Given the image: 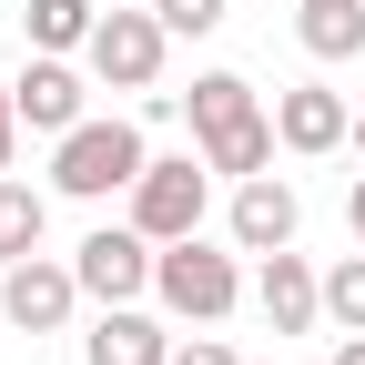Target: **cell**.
<instances>
[{
    "label": "cell",
    "mask_w": 365,
    "mask_h": 365,
    "mask_svg": "<svg viewBox=\"0 0 365 365\" xmlns=\"http://www.w3.org/2000/svg\"><path fill=\"white\" fill-rule=\"evenodd\" d=\"M182 112H193V153L223 173V182H244V173H274V102L244 81V71H193V91H182Z\"/></svg>",
    "instance_id": "cell-1"
},
{
    "label": "cell",
    "mask_w": 365,
    "mask_h": 365,
    "mask_svg": "<svg viewBox=\"0 0 365 365\" xmlns=\"http://www.w3.org/2000/svg\"><path fill=\"white\" fill-rule=\"evenodd\" d=\"M143 163H153V143H143L132 112H81L61 143H51V193L61 203H112V193L143 182Z\"/></svg>",
    "instance_id": "cell-2"
},
{
    "label": "cell",
    "mask_w": 365,
    "mask_h": 365,
    "mask_svg": "<svg viewBox=\"0 0 365 365\" xmlns=\"http://www.w3.org/2000/svg\"><path fill=\"white\" fill-rule=\"evenodd\" d=\"M244 244L223 234V244H203V234H182V244H163V264H153V304L173 314V325H223V314L244 304V264H234Z\"/></svg>",
    "instance_id": "cell-3"
},
{
    "label": "cell",
    "mask_w": 365,
    "mask_h": 365,
    "mask_svg": "<svg viewBox=\"0 0 365 365\" xmlns=\"http://www.w3.org/2000/svg\"><path fill=\"white\" fill-rule=\"evenodd\" d=\"M122 213L143 223L153 244L203 234V213H213V163H203V153H153V163H143V182L122 193Z\"/></svg>",
    "instance_id": "cell-4"
},
{
    "label": "cell",
    "mask_w": 365,
    "mask_h": 365,
    "mask_svg": "<svg viewBox=\"0 0 365 365\" xmlns=\"http://www.w3.org/2000/svg\"><path fill=\"white\" fill-rule=\"evenodd\" d=\"M153 264H163V244L143 234V223H91V234L71 244V274H81V294L91 304H143L153 294Z\"/></svg>",
    "instance_id": "cell-5"
},
{
    "label": "cell",
    "mask_w": 365,
    "mask_h": 365,
    "mask_svg": "<svg viewBox=\"0 0 365 365\" xmlns=\"http://www.w3.org/2000/svg\"><path fill=\"white\" fill-rule=\"evenodd\" d=\"M91 81L102 91H163V61H173V31L163 11L143 0V11H102V31H91Z\"/></svg>",
    "instance_id": "cell-6"
},
{
    "label": "cell",
    "mask_w": 365,
    "mask_h": 365,
    "mask_svg": "<svg viewBox=\"0 0 365 365\" xmlns=\"http://www.w3.org/2000/svg\"><path fill=\"white\" fill-rule=\"evenodd\" d=\"M81 304H91V294H81L71 254H21V264H0V325H11V335H61Z\"/></svg>",
    "instance_id": "cell-7"
},
{
    "label": "cell",
    "mask_w": 365,
    "mask_h": 365,
    "mask_svg": "<svg viewBox=\"0 0 365 365\" xmlns=\"http://www.w3.org/2000/svg\"><path fill=\"white\" fill-rule=\"evenodd\" d=\"M11 102H21V132L61 143V132L91 112V61H81V51H31V61L11 71Z\"/></svg>",
    "instance_id": "cell-8"
},
{
    "label": "cell",
    "mask_w": 365,
    "mask_h": 365,
    "mask_svg": "<svg viewBox=\"0 0 365 365\" xmlns=\"http://www.w3.org/2000/svg\"><path fill=\"white\" fill-rule=\"evenodd\" d=\"M274 143H284V153H345L355 143V102H345V91L335 81H284V91H274Z\"/></svg>",
    "instance_id": "cell-9"
},
{
    "label": "cell",
    "mask_w": 365,
    "mask_h": 365,
    "mask_svg": "<svg viewBox=\"0 0 365 365\" xmlns=\"http://www.w3.org/2000/svg\"><path fill=\"white\" fill-rule=\"evenodd\" d=\"M223 234H234L244 254H284V244L304 234V193H294L284 173H244L234 203H223Z\"/></svg>",
    "instance_id": "cell-10"
},
{
    "label": "cell",
    "mask_w": 365,
    "mask_h": 365,
    "mask_svg": "<svg viewBox=\"0 0 365 365\" xmlns=\"http://www.w3.org/2000/svg\"><path fill=\"white\" fill-rule=\"evenodd\" d=\"M254 314L274 335H314V325H325V274H314L294 244L284 254H254Z\"/></svg>",
    "instance_id": "cell-11"
},
{
    "label": "cell",
    "mask_w": 365,
    "mask_h": 365,
    "mask_svg": "<svg viewBox=\"0 0 365 365\" xmlns=\"http://www.w3.org/2000/svg\"><path fill=\"white\" fill-rule=\"evenodd\" d=\"M173 345L182 335H163L153 304H102L91 335H81V365H173Z\"/></svg>",
    "instance_id": "cell-12"
},
{
    "label": "cell",
    "mask_w": 365,
    "mask_h": 365,
    "mask_svg": "<svg viewBox=\"0 0 365 365\" xmlns=\"http://www.w3.org/2000/svg\"><path fill=\"white\" fill-rule=\"evenodd\" d=\"M294 41L314 61H365V0H294Z\"/></svg>",
    "instance_id": "cell-13"
},
{
    "label": "cell",
    "mask_w": 365,
    "mask_h": 365,
    "mask_svg": "<svg viewBox=\"0 0 365 365\" xmlns=\"http://www.w3.org/2000/svg\"><path fill=\"white\" fill-rule=\"evenodd\" d=\"M41 234H51V193H41V182H21V173H0V264L41 254Z\"/></svg>",
    "instance_id": "cell-14"
},
{
    "label": "cell",
    "mask_w": 365,
    "mask_h": 365,
    "mask_svg": "<svg viewBox=\"0 0 365 365\" xmlns=\"http://www.w3.org/2000/svg\"><path fill=\"white\" fill-rule=\"evenodd\" d=\"M91 31H102L91 0H21V41L31 51H91Z\"/></svg>",
    "instance_id": "cell-15"
},
{
    "label": "cell",
    "mask_w": 365,
    "mask_h": 365,
    "mask_svg": "<svg viewBox=\"0 0 365 365\" xmlns=\"http://www.w3.org/2000/svg\"><path fill=\"white\" fill-rule=\"evenodd\" d=\"M325 325H335V335H365V244L325 274Z\"/></svg>",
    "instance_id": "cell-16"
},
{
    "label": "cell",
    "mask_w": 365,
    "mask_h": 365,
    "mask_svg": "<svg viewBox=\"0 0 365 365\" xmlns=\"http://www.w3.org/2000/svg\"><path fill=\"white\" fill-rule=\"evenodd\" d=\"M153 11H163L173 41H213L223 21H234V0H153Z\"/></svg>",
    "instance_id": "cell-17"
},
{
    "label": "cell",
    "mask_w": 365,
    "mask_h": 365,
    "mask_svg": "<svg viewBox=\"0 0 365 365\" xmlns=\"http://www.w3.org/2000/svg\"><path fill=\"white\" fill-rule=\"evenodd\" d=\"M173 365H244V355H234V345H223L213 325H193V335H182V345H173Z\"/></svg>",
    "instance_id": "cell-18"
},
{
    "label": "cell",
    "mask_w": 365,
    "mask_h": 365,
    "mask_svg": "<svg viewBox=\"0 0 365 365\" xmlns=\"http://www.w3.org/2000/svg\"><path fill=\"white\" fill-rule=\"evenodd\" d=\"M21 163V102H11V81H0V173Z\"/></svg>",
    "instance_id": "cell-19"
},
{
    "label": "cell",
    "mask_w": 365,
    "mask_h": 365,
    "mask_svg": "<svg viewBox=\"0 0 365 365\" xmlns=\"http://www.w3.org/2000/svg\"><path fill=\"white\" fill-rule=\"evenodd\" d=\"M345 234L365 244V173H355V193H345Z\"/></svg>",
    "instance_id": "cell-20"
},
{
    "label": "cell",
    "mask_w": 365,
    "mask_h": 365,
    "mask_svg": "<svg viewBox=\"0 0 365 365\" xmlns=\"http://www.w3.org/2000/svg\"><path fill=\"white\" fill-rule=\"evenodd\" d=\"M325 365H365V335H335V355Z\"/></svg>",
    "instance_id": "cell-21"
},
{
    "label": "cell",
    "mask_w": 365,
    "mask_h": 365,
    "mask_svg": "<svg viewBox=\"0 0 365 365\" xmlns=\"http://www.w3.org/2000/svg\"><path fill=\"white\" fill-rule=\"evenodd\" d=\"M355 163H365V112H355Z\"/></svg>",
    "instance_id": "cell-22"
}]
</instances>
